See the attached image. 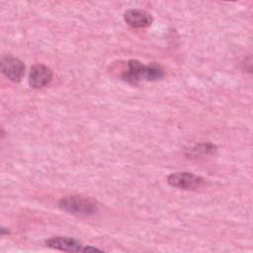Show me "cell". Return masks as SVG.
I'll list each match as a JSON object with an SVG mask.
<instances>
[{
  "instance_id": "6da1fadb",
  "label": "cell",
  "mask_w": 253,
  "mask_h": 253,
  "mask_svg": "<svg viewBox=\"0 0 253 253\" xmlns=\"http://www.w3.org/2000/svg\"><path fill=\"white\" fill-rule=\"evenodd\" d=\"M163 75V69L159 65L155 63L144 65L137 60L131 59L127 62V69L124 72L123 78L129 83L135 84L141 79L148 81L158 80Z\"/></svg>"
},
{
  "instance_id": "7a4b0ae2",
  "label": "cell",
  "mask_w": 253,
  "mask_h": 253,
  "mask_svg": "<svg viewBox=\"0 0 253 253\" xmlns=\"http://www.w3.org/2000/svg\"><path fill=\"white\" fill-rule=\"evenodd\" d=\"M59 207L72 214L88 215L96 211L97 203L91 197L75 195L62 198L59 202Z\"/></svg>"
},
{
  "instance_id": "3957f363",
  "label": "cell",
  "mask_w": 253,
  "mask_h": 253,
  "mask_svg": "<svg viewBox=\"0 0 253 253\" xmlns=\"http://www.w3.org/2000/svg\"><path fill=\"white\" fill-rule=\"evenodd\" d=\"M167 181L169 185L183 190H196L206 184L204 178L190 172L171 173L167 177Z\"/></svg>"
},
{
  "instance_id": "277c9868",
  "label": "cell",
  "mask_w": 253,
  "mask_h": 253,
  "mask_svg": "<svg viewBox=\"0 0 253 253\" xmlns=\"http://www.w3.org/2000/svg\"><path fill=\"white\" fill-rule=\"evenodd\" d=\"M1 70L8 79L19 82L25 75V64L17 57L6 55L1 58Z\"/></svg>"
},
{
  "instance_id": "5b68a950",
  "label": "cell",
  "mask_w": 253,
  "mask_h": 253,
  "mask_svg": "<svg viewBox=\"0 0 253 253\" xmlns=\"http://www.w3.org/2000/svg\"><path fill=\"white\" fill-rule=\"evenodd\" d=\"M46 246L65 252H84L85 245L78 240L67 236H55L45 241Z\"/></svg>"
},
{
  "instance_id": "8992f818",
  "label": "cell",
  "mask_w": 253,
  "mask_h": 253,
  "mask_svg": "<svg viewBox=\"0 0 253 253\" xmlns=\"http://www.w3.org/2000/svg\"><path fill=\"white\" fill-rule=\"evenodd\" d=\"M52 79V71L43 64L34 65L30 71L29 83L31 87L39 89L46 86Z\"/></svg>"
},
{
  "instance_id": "52a82bcc",
  "label": "cell",
  "mask_w": 253,
  "mask_h": 253,
  "mask_svg": "<svg viewBox=\"0 0 253 253\" xmlns=\"http://www.w3.org/2000/svg\"><path fill=\"white\" fill-rule=\"evenodd\" d=\"M124 19L127 25L133 28H145L152 24V16L141 9H130L124 14Z\"/></svg>"
},
{
  "instance_id": "ba28073f",
  "label": "cell",
  "mask_w": 253,
  "mask_h": 253,
  "mask_svg": "<svg viewBox=\"0 0 253 253\" xmlns=\"http://www.w3.org/2000/svg\"><path fill=\"white\" fill-rule=\"evenodd\" d=\"M215 149V146L211 144V143H202V144H199V145H195L191 150H190V153L192 156L194 157H199L201 155H208V154H211L214 151Z\"/></svg>"
}]
</instances>
